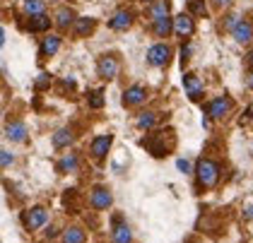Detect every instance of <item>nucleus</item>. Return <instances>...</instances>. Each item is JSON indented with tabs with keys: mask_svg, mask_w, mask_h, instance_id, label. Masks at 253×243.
I'll list each match as a JSON object with an SVG mask.
<instances>
[{
	"mask_svg": "<svg viewBox=\"0 0 253 243\" xmlns=\"http://www.w3.org/2000/svg\"><path fill=\"white\" fill-rule=\"evenodd\" d=\"M217 176H219V168L214 162L210 159H200L198 162V181L203 188H212L217 183Z\"/></svg>",
	"mask_w": 253,
	"mask_h": 243,
	"instance_id": "obj_1",
	"label": "nucleus"
},
{
	"mask_svg": "<svg viewBox=\"0 0 253 243\" xmlns=\"http://www.w3.org/2000/svg\"><path fill=\"white\" fill-rule=\"evenodd\" d=\"M183 87H186L191 101H200V99H203V80L195 77L193 73H186V75H183Z\"/></svg>",
	"mask_w": 253,
	"mask_h": 243,
	"instance_id": "obj_2",
	"label": "nucleus"
},
{
	"mask_svg": "<svg viewBox=\"0 0 253 243\" xmlns=\"http://www.w3.org/2000/svg\"><path fill=\"white\" fill-rule=\"evenodd\" d=\"M171 56V51H169V46H164V43H155L150 51H147V60L152 63V65H167V60Z\"/></svg>",
	"mask_w": 253,
	"mask_h": 243,
	"instance_id": "obj_3",
	"label": "nucleus"
},
{
	"mask_svg": "<svg viewBox=\"0 0 253 243\" xmlns=\"http://www.w3.org/2000/svg\"><path fill=\"white\" fill-rule=\"evenodd\" d=\"M232 109V101L227 99V96H219V99H214L208 104V113L212 116V118H222V116H227Z\"/></svg>",
	"mask_w": 253,
	"mask_h": 243,
	"instance_id": "obj_4",
	"label": "nucleus"
},
{
	"mask_svg": "<svg viewBox=\"0 0 253 243\" xmlns=\"http://www.w3.org/2000/svg\"><path fill=\"white\" fill-rule=\"evenodd\" d=\"M111 193L106 190V188H94L92 190V198H89V202H92V207L94 209H106V207L111 205Z\"/></svg>",
	"mask_w": 253,
	"mask_h": 243,
	"instance_id": "obj_5",
	"label": "nucleus"
},
{
	"mask_svg": "<svg viewBox=\"0 0 253 243\" xmlns=\"http://www.w3.org/2000/svg\"><path fill=\"white\" fill-rule=\"evenodd\" d=\"M232 37L239 41V43H249L253 39V24L251 22H246V19H241L236 27L232 29Z\"/></svg>",
	"mask_w": 253,
	"mask_h": 243,
	"instance_id": "obj_6",
	"label": "nucleus"
},
{
	"mask_svg": "<svg viewBox=\"0 0 253 243\" xmlns=\"http://www.w3.org/2000/svg\"><path fill=\"white\" fill-rule=\"evenodd\" d=\"M99 75L106 77V80H114L118 75V60L111 56H104L99 60Z\"/></svg>",
	"mask_w": 253,
	"mask_h": 243,
	"instance_id": "obj_7",
	"label": "nucleus"
},
{
	"mask_svg": "<svg viewBox=\"0 0 253 243\" xmlns=\"http://www.w3.org/2000/svg\"><path fill=\"white\" fill-rule=\"evenodd\" d=\"M24 135H27V125H24L22 121H12V123L5 125V137L12 140V142H22Z\"/></svg>",
	"mask_w": 253,
	"mask_h": 243,
	"instance_id": "obj_8",
	"label": "nucleus"
},
{
	"mask_svg": "<svg viewBox=\"0 0 253 243\" xmlns=\"http://www.w3.org/2000/svg\"><path fill=\"white\" fill-rule=\"evenodd\" d=\"M174 29H176V34H181V37H191L195 32V24L188 15H178L174 19Z\"/></svg>",
	"mask_w": 253,
	"mask_h": 243,
	"instance_id": "obj_9",
	"label": "nucleus"
},
{
	"mask_svg": "<svg viewBox=\"0 0 253 243\" xmlns=\"http://www.w3.org/2000/svg\"><path fill=\"white\" fill-rule=\"evenodd\" d=\"M130 229L121 222V217H114V243H130Z\"/></svg>",
	"mask_w": 253,
	"mask_h": 243,
	"instance_id": "obj_10",
	"label": "nucleus"
},
{
	"mask_svg": "<svg viewBox=\"0 0 253 243\" xmlns=\"http://www.w3.org/2000/svg\"><path fill=\"white\" fill-rule=\"evenodd\" d=\"M43 222H46V209H43V207H34V209H29V214L24 217L27 229H39Z\"/></svg>",
	"mask_w": 253,
	"mask_h": 243,
	"instance_id": "obj_11",
	"label": "nucleus"
},
{
	"mask_svg": "<svg viewBox=\"0 0 253 243\" xmlns=\"http://www.w3.org/2000/svg\"><path fill=\"white\" fill-rule=\"evenodd\" d=\"M111 135L106 132V135H99V137H94V142H92V154L97 157V159H101L106 152H109V147H111Z\"/></svg>",
	"mask_w": 253,
	"mask_h": 243,
	"instance_id": "obj_12",
	"label": "nucleus"
},
{
	"mask_svg": "<svg viewBox=\"0 0 253 243\" xmlns=\"http://www.w3.org/2000/svg\"><path fill=\"white\" fill-rule=\"evenodd\" d=\"M145 101V89L142 87H130V89H126V94H123V104L126 106H137V104H142Z\"/></svg>",
	"mask_w": 253,
	"mask_h": 243,
	"instance_id": "obj_13",
	"label": "nucleus"
},
{
	"mask_svg": "<svg viewBox=\"0 0 253 243\" xmlns=\"http://www.w3.org/2000/svg\"><path fill=\"white\" fill-rule=\"evenodd\" d=\"M130 22H133V17H130V12L121 10V12H116V15L111 17V22H109V27H111V29H116V32H123V29H128V27H130Z\"/></svg>",
	"mask_w": 253,
	"mask_h": 243,
	"instance_id": "obj_14",
	"label": "nucleus"
},
{
	"mask_svg": "<svg viewBox=\"0 0 253 243\" xmlns=\"http://www.w3.org/2000/svg\"><path fill=\"white\" fill-rule=\"evenodd\" d=\"M167 15H169V5L164 0H155L152 7H150V17L155 19V22H159V19H164Z\"/></svg>",
	"mask_w": 253,
	"mask_h": 243,
	"instance_id": "obj_15",
	"label": "nucleus"
},
{
	"mask_svg": "<svg viewBox=\"0 0 253 243\" xmlns=\"http://www.w3.org/2000/svg\"><path fill=\"white\" fill-rule=\"evenodd\" d=\"M84 231L78 229V226H70V229H65V234H63V243H84Z\"/></svg>",
	"mask_w": 253,
	"mask_h": 243,
	"instance_id": "obj_16",
	"label": "nucleus"
},
{
	"mask_svg": "<svg viewBox=\"0 0 253 243\" xmlns=\"http://www.w3.org/2000/svg\"><path fill=\"white\" fill-rule=\"evenodd\" d=\"M60 48V37H46L41 43V56H53Z\"/></svg>",
	"mask_w": 253,
	"mask_h": 243,
	"instance_id": "obj_17",
	"label": "nucleus"
},
{
	"mask_svg": "<svg viewBox=\"0 0 253 243\" xmlns=\"http://www.w3.org/2000/svg\"><path fill=\"white\" fill-rule=\"evenodd\" d=\"M73 142V132L68 130V128H60L56 135H53V145L56 147H68Z\"/></svg>",
	"mask_w": 253,
	"mask_h": 243,
	"instance_id": "obj_18",
	"label": "nucleus"
},
{
	"mask_svg": "<svg viewBox=\"0 0 253 243\" xmlns=\"http://www.w3.org/2000/svg\"><path fill=\"white\" fill-rule=\"evenodd\" d=\"M48 24H51V19L46 15H37V17L29 19V29L32 32H43V29H48Z\"/></svg>",
	"mask_w": 253,
	"mask_h": 243,
	"instance_id": "obj_19",
	"label": "nucleus"
},
{
	"mask_svg": "<svg viewBox=\"0 0 253 243\" xmlns=\"http://www.w3.org/2000/svg\"><path fill=\"white\" fill-rule=\"evenodd\" d=\"M155 123H157V116L152 111L140 113V118H137V128H142V130H150Z\"/></svg>",
	"mask_w": 253,
	"mask_h": 243,
	"instance_id": "obj_20",
	"label": "nucleus"
},
{
	"mask_svg": "<svg viewBox=\"0 0 253 243\" xmlns=\"http://www.w3.org/2000/svg\"><path fill=\"white\" fill-rule=\"evenodd\" d=\"M171 29H174V22H171L169 17H164V19H159V22H155V34H157V37H167Z\"/></svg>",
	"mask_w": 253,
	"mask_h": 243,
	"instance_id": "obj_21",
	"label": "nucleus"
},
{
	"mask_svg": "<svg viewBox=\"0 0 253 243\" xmlns=\"http://www.w3.org/2000/svg\"><path fill=\"white\" fill-rule=\"evenodd\" d=\"M73 17H75V15H73L70 10H65V7H63V10H58V15H56V24H58L60 29H65L68 24H73V22H75Z\"/></svg>",
	"mask_w": 253,
	"mask_h": 243,
	"instance_id": "obj_22",
	"label": "nucleus"
},
{
	"mask_svg": "<svg viewBox=\"0 0 253 243\" xmlns=\"http://www.w3.org/2000/svg\"><path fill=\"white\" fill-rule=\"evenodd\" d=\"M92 27H94V22H92L89 17H80L78 22H75V34H78V37H82V34L92 32Z\"/></svg>",
	"mask_w": 253,
	"mask_h": 243,
	"instance_id": "obj_23",
	"label": "nucleus"
},
{
	"mask_svg": "<svg viewBox=\"0 0 253 243\" xmlns=\"http://www.w3.org/2000/svg\"><path fill=\"white\" fill-rule=\"evenodd\" d=\"M24 10L29 15H43V0H24Z\"/></svg>",
	"mask_w": 253,
	"mask_h": 243,
	"instance_id": "obj_24",
	"label": "nucleus"
},
{
	"mask_svg": "<svg viewBox=\"0 0 253 243\" xmlns=\"http://www.w3.org/2000/svg\"><path fill=\"white\" fill-rule=\"evenodd\" d=\"M58 168L60 171H75V168H78V159H75V154H65V157L60 159Z\"/></svg>",
	"mask_w": 253,
	"mask_h": 243,
	"instance_id": "obj_25",
	"label": "nucleus"
},
{
	"mask_svg": "<svg viewBox=\"0 0 253 243\" xmlns=\"http://www.w3.org/2000/svg\"><path fill=\"white\" fill-rule=\"evenodd\" d=\"M188 10L193 15H205V2L203 0H188Z\"/></svg>",
	"mask_w": 253,
	"mask_h": 243,
	"instance_id": "obj_26",
	"label": "nucleus"
},
{
	"mask_svg": "<svg viewBox=\"0 0 253 243\" xmlns=\"http://www.w3.org/2000/svg\"><path fill=\"white\" fill-rule=\"evenodd\" d=\"M89 106H92V109H101V106H104V94L101 92L92 94V96H89Z\"/></svg>",
	"mask_w": 253,
	"mask_h": 243,
	"instance_id": "obj_27",
	"label": "nucleus"
},
{
	"mask_svg": "<svg viewBox=\"0 0 253 243\" xmlns=\"http://www.w3.org/2000/svg\"><path fill=\"white\" fill-rule=\"evenodd\" d=\"M0 154H2V157H0V164H2V168H7L10 164H12V154H10L7 150H2Z\"/></svg>",
	"mask_w": 253,
	"mask_h": 243,
	"instance_id": "obj_28",
	"label": "nucleus"
},
{
	"mask_svg": "<svg viewBox=\"0 0 253 243\" xmlns=\"http://www.w3.org/2000/svg\"><path fill=\"white\" fill-rule=\"evenodd\" d=\"M176 166H178V171H183V173H191V162L188 159H178Z\"/></svg>",
	"mask_w": 253,
	"mask_h": 243,
	"instance_id": "obj_29",
	"label": "nucleus"
},
{
	"mask_svg": "<svg viewBox=\"0 0 253 243\" xmlns=\"http://www.w3.org/2000/svg\"><path fill=\"white\" fill-rule=\"evenodd\" d=\"M48 82H51V77H48V75H39V80H37V87H39V89H43Z\"/></svg>",
	"mask_w": 253,
	"mask_h": 243,
	"instance_id": "obj_30",
	"label": "nucleus"
},
{
	"mask_svg": "<svg viewBox=\"0 0 253 243\" xmlns=\"http://www.w3.org/2000/svg\"><path fill=\"white\" fill-rule=\"evenodd\" d=\"M188 53H191V46H186V48H181V58H183V60L188 58Z\"/></svg>",
	"mask_w": 253,
	"mask_h": 243,
	"instance_id": "obj_31",
	"label": "nucleus"
},
{
	"mask_svg": "<svg viewBox=\"0 0 253 243\" xmlns=\"http://www.w3.org/2000/svg\"><path fill=\"white\" fill-rule=\"evenodd\" d=\"M246 219H253V205L246 207Z\"/></svg>",
	"mask_w": 253,
	"mask_h": 243,
	"instance_id": "obj_32",
	"label": "nucleus"
},
{
	"mask_svg": "<svg viewBox=\"0 0 253 243\" xmlns=\"http://www.w3.org/2000/svg\"><path fill=\"white\" fill-rule=\"evenodd\" d=\"M217 2H219V5H232L234 0H217Z\"/></svg>",
	"mask_w": 253,
	"mask_h": 243,
	"instance_id": "obj_33",
	"label": "nucleus"
},
{
	"mask_svg": "<svg viewBox=\"0 0 253 243\" xmlns=\"http://www.w3.org/2000/svg\"><path fill=\"white\" fill-rule=\"evenodd\" d=\"M249 65H251V68H253V51H251V53H249Z\"/></svg>",
	"mask_w": 253,
	"mask_h": 243,
	"instance_id": "obj_34",
	"label": "nucleus"
},
{
	"mask_svg": "<svg viewBox=\"0 0 253 243\" xmlns=\"http://www.w3.org/2000/svg\"><path fill=\"white\" fill-rule=\"evenodd\" d=\"M249 87H253V75H251V80H249Z\"/></svg>",
	"mask_w": 253,
	"mask_h": 243,
	"instance_id": "obj_35",
	"label": "nucleus"
},
{
	"mask_svg": "<svg viewBox=\"0 0 253 243\" xmlns=\"http://www.w3.org/2000/svg\"><path fill=\"white\" fill-rule=\"evenodd\" d=\"M150 2H155V0H150Z\"/></svg>",
	"mask_w": 253,
	"mask_h": 243,
	"instance_id": "obj_36",
	"label": "nucleus"
}]
</instances>
